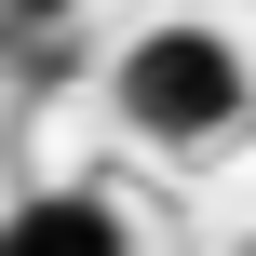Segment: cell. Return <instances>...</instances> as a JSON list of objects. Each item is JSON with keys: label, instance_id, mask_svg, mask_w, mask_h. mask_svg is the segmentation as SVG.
<instances>
[{"label": "cell", "instance_id": "cell-3", "mask_svg": "<svg viewBox=\"0 0 256 256\" xmlns=\"http://www.w3.org/2000/svg\"><path fill=\"white\" fill-rule=\"evenodd\" d=\"M68 14H81V0H14V40H27V27H68Z\"/></svg>", "mask_w": 256, "mask_h": 256}, {"label": "cell", "instance_id": "cell-2", "mask_svg": "<svg viewBox=\"0 0 256 256\" xmlns=\"http://www.w3.org/2000/svg\"><path fill=\"white\" fill-rule=\"evenodd\" d=\"M0 256H135V216L108 189H27L14 230H0Z\"/></svg>", "mask_w": 256, "mask_h": 256}, {"label": "cell", "instance_id": "cell-1", "mask_svg": "<svg viewBox=\"0 0 256 256\" xmlns=\"http://www.w3.org/2000/svg\"><path fill=\"white\" fill-rule=\"evenodd\" d=\"M243 94H256V68H243V40L230 27H135L122 40V68H108V108L148 135V148H216L230 122H243Z\"/></svg>", "mask_w": 256, "mask_h": 256}]
</instances>
